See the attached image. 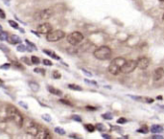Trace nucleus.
I'll use <instances>...</instances> for the list:
<instances>
[{
	"instance_id": "f257e3e1",
	"label": "nucleus",
	"mask_w": 164,
	"mask_h": 139,
	"mask_svg": "<svg viewBox=\"0 0 164 139\" xmlns=\"http://www.w3.org/2000/svg\"><path fill=\"white\" fill-rule=\"evenodd\" d=\"M6 116H7V119L13 121L18 128H21L23 126V123H24L23 117L21 113L18 111V109L16 108L14 106L9 105L6 107Z\"/></svg>"
},
{
	"instance_id": "f03ea898",
	"label": "nucleus",
	"mask_w": 164,
	"mask_h": 139,
	"mask_svg": "<svg viewBox=\"0 0 164 139\" xmlns=\"http://www.w3.org/2000/svg\"><path fill=\"white\" fill-rule=\"evenodd\" d=\"M112 55V51L109 46H101L93 52V56L99 60L109 59Z\"/></svg>"
},
{
	"instance_id": "7ed1b4c3",
	"label": "nucleus",
	"mask_w": 164,
	"mask_h": 139,
	"mask_svg": "<svg viewBox=\"0 0 164 139\" xmlns=\"http://www.w3.org/2000/svg\"><path fill=\"white\" fill-rule=\"evenodd\" d=\"M53 15H54V11L52 9L48 8V9H44L42 11L38 12L34 16V19L36 21H45V20H48L49 18H51Z\"/></svg>"
},
{
	"instance_id": "20e7f679",
	"label": "nucleus",
	"mask_w": 164,
	"mask_h": 139,
	"mask_svg": "<svg viewBox=\"0 0 164 139\" xmlns=\"http://www.w3.org/2000/svg\"><path fill=\"white\" fill-rule=\"evenodd\" d=\"M66 39H67V41H68L69 44H71V45L74 46V45H77L80 42L83 41L84 36H83V34H82V33L76 31V32H73V33L69 34L66 37Z\"/></svg>"
},
{
	"instance_id": "39448f33",
	"label": "nucleus",
	"mask_w": 164,
	"mask_h": 139,
	"mask_svg": "<svg viewBox=\"0 0 164 139\" xmlns=\"http://www.w3.org/2000/svg\"><path fill=\"white\" fill-rule=\"evenodd\" d=\"M65 37V33L61 30H55V31H51L50 33L47 34V37H46V39L50 42H56V41H59L60 40L61 38H63Z\"/></svg>"
},
{
	"instance_id": "423d86ee",
	"label": "nucleus",
	"mask_w": 164,
	"mask_h": 139,
	"mask_svg": "<svg viewBox=\"0 0 164 139\" xmlns=\"http://www.w3.org/2000/svg\"><path fill=\"white\" fill-rule=\"evenodd\" d=\"M136 67H137L136 60H133V59L126 60V62L121 67V72H123L125 74H129V73H131Z\"/></svg>"
},
{
	"instance_id": "0eeeda50",
	"label": "nucleus",
	"mask_w": 164,
	"mask_h": 139,
	"mask_svg": "<svg viewBox=\"0 0 164 139\" xmlns=\"http://www.w3.org/2000/svg\"><path fill=\"white\" fill-rule=\"evenodd\" d=\"M37 30H38V33H39V34L47 35L48 33H50L53 30V27L49 22H43L38 26Z\"/></svg>"
},
{
	"instance_id": "6e6552de",
	"label": "nucleus",
	"mask_w": 164,
	"mask_h": 139,
	"mask_svg": "<svg viewBox=\"0 0 164 139\" xmlns=\"http://www.w3.org/2000/svg\"><path fill=\"white\" fill-rule=\"evenodd\" d=\"M136 62H137V67L139 69H141V70H145L150 64V59L148 58H146V57H142V58H139Z\"/></svg>"
},
{
	"instance_id": "1a4fd4ad",
	"label": "nucleus",
	"mask_w": 164,
	"mask_h": 139,
	"mask_svg": "<svg viewBox=\"0 0 164 139\" xmlns=\"http://www.w3.org/2000/svg\"><path fill=\"white\" fill-rule=\"evenodd\" d=\"M25 130H26L27 134H29V135H31V136L36 137V136H37V134H38V130H39V128H38L36 124L31 123V125H29V126L25 128Z\"/></svg>"
},
{
	"instance_id": "9d476101",
	"label": "nucleus",
	"mask_w": 164,
	"mask_h": 139,
	"mask_svg": "<svg viewBox=\"0 0 164 139\" xmlns=\"http://www.w3.org/2000/svg\"><path fill=\"white\" fill-rule=\"evenodd\" d=\"M109 72L111 75L116 76V75H118L121 72V67L119 65H117L116 63H114V62L111 61L110 64H109Z\"/></svg>"
},
{
	"instance_id": "9b49d317",
	"label": "nucleus",
	"mask_w": 164,
	"mask_h": 139,
	"mask_svg": "<svg viewBox=\"0 0 164 139\" xmlns=\"http://www.w3.org/2000/svg\"><path fill=\"white\" fill-rule=\"evenodd\" d=\"M36 138H38V139H49V138H51V135H50V133L48 132L47 129L39 128Z\"/></svg>"
},
{
	"instance_id": "f8f14e48",
	"label": "nucleus",
	"mask_w": 164,
	"mask_h": 139,
	"mask_svg": "<svg viewBox=\"0 0 164 139\" xmlns=\"http://www.w3.org/2000/svg\"><path fill=\"white\" fill-rule=\"evenodd\" d=\"M163 75H164V69L162 67H158L154 70V72L153 74V77L154 81H159V80L162 79Z\"/></svg>"
},
{
	"instance_id": "ddd939ff",
	"label": "nucleus",
	"mask_w": 164,
	"mask_h": 139,
	"mask_svg": "<svg viewBox=\"0 0 164 139\" xmlns=\"http://www.w3.org/2000/svg\"><path fill=\"white\" fill-rule=\"evenodd\" d=\"M129 97H131L133 100L140 101V102H146V103H153V99H150V98H147V97H139V96H133V95H129Z\"/></svg>"
},
{
	"instance_id": "4468645a",
	"label": "nucleus",
	"mask_w": 164,
	"mask_h": 139,
	"mask_svg": "<svg viewBox=\"0 0 164 139\" xmlns=\"http://www.w3.org/2000/svg\"><path fill=\"white\" fill-rule=\"evenodd\" d=\"M153 133H159V132H162L163 131V128L159 125H153L151 127V129H150Z\"/></svg>"
},
{
	"instance_id": "2eb2a0df",
	"label": "nucleus",
	"mask_w": 164,
	"mask_h": 139,
	"mask_svg": "<svg viewBox=\"0 0 164 139\" xmlns=\"http://www.w3.org/2000/svg\"><path fill=\"white\" fill-rule=\"evenodd\" d=\"M10 41L13 44H17V43H21V38L16 35H13L10 37Z\"/></svg>"
},
{
	"instance_id": "dca6fc26",
	"label": "nucleus",
	"mask_w": 164,
	"mask_h": 139,
	"mask_svg": "<svg viewBox=\"0 0 164 139\" xmlns=\"http://www.w3.org/2000/svg\"><path fill=\"white\" fill-rule=\"evenodd\" d=\"M48 90H49L50 93H52L54 95H57V96H61L62 95V92L60 90H59V89H57V88H55L53 86H48Z\"/></svg>"
},
{
	"instance_id": "f3484780",
	"label": "nucleus",
	"mask_w": 164,
	"mask_h": 139,
	"mask_svg": "<svg viewBox=\"0 0 164 139\" xmlns=\"http://www.w3.org/2000/svg\"><path fill=\"white\" fill-rule=\"evenodd\" d=\"M29 86H30V88H31V90L33 92H38L39 90V86L37 83H35V82H30L29 83Z\"/></svg>"
},
{
	"instance_id": "a211bd4d",
	"label": "nucleus",
	"mask_w": 164,
	"mask_h": 139,
	"mask_svg": "<svg viewBox=\"0 0 164 139\" xmlns=\"http://www.w3.org/2000/svg\"><path fill=\"white\" fill-rule=\"evenodd\" d=\"M44 54H46V55H48V56H50V57H52V58H54V59H60V57H58L54 52H52V51H50V50H47V49H44L43 51H42Z\"/></svg>"
},
{
	"instance_id": "6ab92c4d",
	"label": "nucleus",
	"mask_w": 164,
	"mask_h": 139,
	"mask_svg": "<svg viewBox=\"0 0 164 139\" xmlns=\"http://www.w3.org/2000/svg\"><path fill=\"white\" fill-rule=\"evenodd\" d=\"M68 87L72 90H76V91H82V87L80 86H77V85H74V84H70L68 85Z\"/></svg>"
},
{
	"instance_id": "aec40b11",
	"label": "nucleus",
	"mask_w": 164,
	"mask_h": 139,
	"mask_svg": "<svg viewBox=\"0 0 164 139\" xmlns=\"http://www.w3.org/2000/svg\"><path fill=\"white\" fill-rule=\"evenodd\" d=\"M8 37L7 32H0V40H8Z\"/></svg>"
},
{
	"instance_id": "412c9836",
	"label": "nucleus",
	"mask_w": 164,
	"mask_h": 139,
	"mask_svg": "<svg viewBox=\"0 0 164 139\" xmlns=\"http://www.w3.org/2000/svg\"><path fill=\"white\" fill-rule=\"evenodd\" d=\"M85 128H86L89 132H93V131L95 130V126H93V125H91V124H87V125L85 126Z\"/></svg>"
},
{
	"instance_id": "4be33fe9",
	"label": "nucleus",
	"mask_w": 164,
	"mask_h": 139,
	"mask_svg": "<svg viewBox=\"0 0 164 139\" xmlns=\"http://www.w3.org/2000/svg\"><path fill=\"white\" fill-rule=\"evenodd\" d=\"M55 131H56L58 134H60V135H64V134H65V130H64L63 128H59V127L55 128Z\"/></svg>"
},
{
	"instance_id": "5701e85b",
	"label": "nucleus",
	"mask_w": 164,
	"mask_h": 139,
	"mask_svg": "<svg viewBox=\"0 0 164 139\" xmlns=\"http://www.w3.org/2000/svg\"><path fill=\"white\" fill-rule=\"evenodd\" d=\"M16 50L18 52H25L27 50V47L24 45V44H19L17 47H16Z\"/></svg>"
},
{
	"instance_id": "b1692460",
	"label": "nucleus",
	"mask_w": 164,
	"mask_h": 139,
	"mask_svg": "<svg viewBox=\"0 0 164 139\" xmlns=\"http://www.w3.org/2000/svg\"><path fill=\"white\" fill-rule=\"evenodd\" d=\"M41 118L46 122H51V120H52V118L49 114H43V115H41Z\"/></svg>"
},
{
	"instance_id": "393cba45",
	"label": "nucleus",
	"mask_w": 164,
	"mask_h": 139,
	"mask_svg": "<svg viewBox=\"0 0 164 139\" xmlns=\"http://www.w3.org/2000/svg\"><path fill=\"white\" fill-rule=\"evenodd\" d=\"M9 24H10L13 28H15V29H19L18 24H17L16 21H14V20H9Z\"/></svg>"
},
{
	"instance_id": "a878e982",
	"label": "nucleus",
	"mask_w": 164,
	"mask_h": 139,
	"mask_svg": "<svg viewBox=\"0 0 164 139\" xmlns=\"http://www.w3.org/2000/svg\"><path fill=\"white\" fill-rule=\"evenodd\" d=\"M137 131H138V132H141V133H147V132L149 131V129H148V128H147L146 126H143V127L140 128Z\"/></svg>"
},
{
	"instance_id": "bb28decb",
	"label": "nucleus",
	"mask_w": 164,
	"mask_h": 139,
	"mask_svg": "<svg viewBox=\"0 0 164 139\" xmlns=\"http://www.w3.org/2000/svg\"><path fill=\"white\" fill-rule=\"evenodd\" d=\"M31 60H32V63H35V64H38L39 63V59L36 56H33L31 58Z\"/></svg>"
},
{
	"instance_id": "cd10ccee",
	"label": "nucleus",
	"mask_w": 164,
	"mask_h": 139,
	"mask_svg": "<svg viewBox=\"0 0 164 139\" xmlns=\"http://www.w3.org/2000/svg\"><path fill=\"white\" fill-rule=\"evenodd\" d=\"M0 50L4 53H8L9 52V48L7 46H5L4 44H0Z\"/></svg>"
},
{
	"instance_id": "c85d7f7f",
	"label": "nucleus",
	"mask_w": 164,
	"mask_h": 139,
	"mask_svg": "<svg viewBox=\"0 0 164 139\" xmlns=\"http://www.w3.org/2000/svg\"><path fill=\"white\" fill-rule=\"evenodd\" d=\"M95 128H97V129L100 130V131H103V130H105V126H104L103 124H97V125L95 126Z\"/></svg>"
},
{
	"instance_id": "c756f323",
	"label": "nucleus",
	"mask_w": 164,
	"mask_h": 139,
	"mask_svg": "<svg viewBox=\"0 0 164 139\" xmlns=\"http://www.w3.org/2000/svg\"><path fill=\"white\" fill-rule=\"evenodd\" d=\"M102 116H103V118L108 119V120H111V119L113 118V116L111 115V113H105V114H103Z\"/></svg>"
},
{
	"instance_id": "7c9ffc66",
	"label": "nucleus",
	"mask_w": 164,
	"mask_h": 139,
	"mask_svg": "<svg viewBox=\"0 0 164 139\" xmlns=\"http://www.w3.org/2000/svg\"><path fill=\"white\" fill-rule=\"evenodd\" d=\"M60 77H61V75H60V72H58V71H54L53 72V78L54 79H60Z\"/></svg>"
},
{
	"instance_id": "2f4dec72",
	"label": "nucleus",
	"mask_w": 164,
	"mask_h": 139,
	"mask_svg": "<svg viewBox=\"0 0 164 139\" xmlns=\"http://www.w3.org/2000/svg\"><path fill=\"white\" fill-rule=\"evenodd\" d=\"M10 67H11L10 63H5V64H2L1 66H0V69H5V70H6V69H9Z\"/></svg>"
},
{
	"instance_id": "473e14b6",
	"label": "nucleus",
	"mask_w": 164,
	"mask_h": 139,
	"mask_svg": "<svg viewBox=\"0 0 164 139\" xmlns=\"http://www.w3.org/2000/svg\"><path fill=\"white\" fill-rule=\"evenodd\" d=\"M72 119L74 121H77V122H82V118L79 115H72Z\"/></svg>"
},
{
	"instance_id": "72a5a7b5",
	"label": "nucleus",
	"mask_w": 164,
	"mask_h": 139,
	"mask_svg": "<svg viewBox=\"0 0 164 139\" xmlns=\"http://www.w3.org/2000/svg\"><path fill=\"white\" fill-rule=\"evenodd\" d=\"M128 121H127V119L126 118H123V117H121V118H119L118 120H117V123L118 124H125V123H127Z\"/></svg>"
},
{
	"instance_id": "f704fd0d",
	"label": "nucleus",
	"mask_w": 164,
	"mask_h": 139,
	"mask_svg": "<svg viewBox=\"0 0 164 139\" xmlns=\"http://www.w3.org/2000/svg\"><path fill=\"white\" fill-rule=\"evenodd\" d=\"M82 71H83L87 77H92V73H90L89 71H87V70H86V69H84V68H82Z\"/></svg>"
},
{
	"instance_id": "c9c22d12",
	"label": "nucleus",
	"mask_w": 164,
	"mask_h": 139,
	"mask_svg": "<svg viewBox=\"0 0 164 139\" xmlns=\"http://www.w3.org/2000/svg\"><path fill=\"white\" fill-rule=\"evenodd\" d=\"M0 18H2V19H5L6 18V15H5V12L3 10L0 9Z\"/></svg>"
},
{
	"instance_id": "e433bc0d",
	"label": "nucleus",
	"mask_w": 164,
	"mask_h": 139,
	"mask_svg": "<svg viewBox=\"0 0 164 139\" xmlns=\"http://www.w3.org/2000/svg\"><path fill=\"white\" fill-rule=\"evenodd\" d=\"M18 104H19V105H20L21 107H24L25 109H28V105H27V104H26L25 102H22V101H20V102H19Z\"/></svg>"
},
{
	"instance_id": "4c0bfd02",
	"label": "nucleus",
	"mask_w": 164,
	"mask_h": 139,
	"mask_svg": "<svg viewBox=\"0 0 164 139\" xmlns=\"http://www.w3.org/2000/svg\"><path fill=\"white\" fill-rule=\"evenodd\" d=\"M35 72L36 73H41V75H44V70L39 69V68H35Z\"/></svg>"
},
{
	"instance_id": "58836bf2",
	"label": "nucleus",
	"mask_w": 164,
	"mask_h": 139,
	"mask_svg": "<svg viewBox=\"0 0 164 139\" xmlns=\"http://www.w3.org/2000/svg\"><path fill=\"white\" fill-rule=\"evenodd\" d=\"M43 64H44V65L51 66V65H52V62H51L49 59H43Z\"/></svg>"
},
{
	"instance_id": "ea45409f",
	"label": "nucleus",
	"mask_w": 164,
	"mask_h": 139,
	"mask_svg": "<svg viewBox=\"0 0 164 139\" xmlns=\"http://www.w3.org/2000/svg\"><path fill=\"white\" fill-rule=\"evenodd\" d=\"M21 59H22V60H23L24 62H26L27 64H31V63H32V60H28L29 59H28V58H26V57H24V58H22Z\"/></svg>"
},
{
	"instance_id": "a19ab883",
	"label": "nucleus",
	"mask_w": 164,
	"mask_h": 139,
	"mask_svg": "<svg viewBox=\"0 0 164 139\" xmlns=\"http://www.w3.org/2000/svg\"><path fill=\"white\" fill-rule=\"evenodd\" d=\"M85 82L87 83V84H93L94 86H97V83H96L95 81H88L87 79H85Z\"/></svg>"
},
{
	"instance_id": "79ce46f5",
	"label": "nucleus",
	"mask_w": 164,
	"mask_h": 139,
	"mask_svg": "<svg viewBox=\"0 0 164 139\" xmlns=\"http://www.w3.org/2000/svg\"><path fill=\"white\" fill-rule=\"evenodd\" d=\"M153 139H163V136L162 135H153L152 136Z\"/></svg>"
},
{
	"instance_id": "37998d69",
	"label": "nucleus",
	"mask_w": 164,
	"mask_h": 139,
	"mask_svg": "<svg viewBox=\"0 0 164 139\" xmlns=\"http://www.w3.org/2000/svg\"><path fill=\"white\" fill-rule=\"evenodd\" d=\"M60 103H63V104H65V105H67V106H71V103H69V102H67V101H65V100H60Z\"/></svg>"
},
{
	"instance_id": "c03bdc74",
	"label": "nucleus",
	"mask_w": 164,
	"mask_h": 139,
	"mask_svg": "<svg viewBox=\"0 0 164 139\" xmlns=\"http://www.w3.org/2000/svg\"><path fill=\"white\" fill-rule=\"evenodd\" d=\"M102 137H103V138H106V139H109V138H110V136H109V134H103Z\"/></svg>"
},
{
	"instance_id": "a18cd8bd",
	"label": "nucleus",
	"mask_w": 164,
	"mask_h": 139,
	"mask_svg": "<svg viewBox=\"0 0 164 139\" xmlns=\"http://www.w3.org/2000/svg\"><path fill=\"white\" fill-rule=\"evenodd\" d=\"M87 109H96L95 107H87Z\"/></svg>"
},
{
	"instance_id": "49530a36",
	"label": "nucleus",
	"mask_w": 164,
	"mask_h": 139,
	"mask_svg": "<svg viewBox=\"0 0 164 139\" xmlns=\"http://www.w3.org/2000/svg\"><path fill=\"white\" fill-rule=\"evenodd\" d=\"M157 99H158V100H161V99H162V97H161V96H158V97H157Z\"/></svg>"
},
{
	"instance_id": "de8ad7c7",
	"label": "nucleus",
	"mask_w": 164,
	"mask_h": 139,
	"mask_svg": "<svg viewBox=\"0 0 164 139\" xmlns=\"http://www.w3.org/2000/svg\"><path fill=\"white\" fill-rule=\"evenodd\" d=\"M1 31H2V26L0 25V32H1Z\"/></svg>"
},
{
	"instance_id": "09e8293b",
	"label": "nucleus",
	"mask_w": 164,
	"mask_h": 139,
	"mask_svg": "<svg viewBox=\"0 0 164 139\" xmlns=\"http://www.w3.org/2000/svg\"><path fill=\"white\" fill-rule=\"evenodd\" d=\"M162 20H164V14H163V16H162Z\"/></svg>"
},
{
	"instance_id": "8fccbe9b",
	"label": "nucleus",
	"mask_w": 164,
	"mask_h": 139,
	"mask_svg": "<svg viewBox=\"0 0 164 139\" xmlns=\"http://www.w3.org/2000/svg\"><path fill=\"white\" fill-rule=\"evenodd\" d=\"M159 1H164V0H159Z\"/></svg>"
}]
</instances>
